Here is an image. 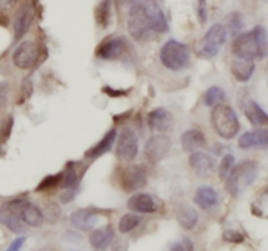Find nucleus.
Wrapping results in <instances>:
<instances>
[{
    "label": "nucleus",
    "mask_w": 268,
    "mask_h": 251,
    "mask_svg": "<svg viewBox=\"0 0 268 251\" xmlns=\"http://www.w3.org/2000/svg\"><path fill=\"white\" fill-rule=\"evenodd\" d=\"M161 63L172 71H180L190 63V48L184 44L170 40L161 48Z\"/></svg>",
    "instance_id": "5"
},
{
    "label": "nucleus",
    "mask_w": 268,
    "mask_h": 251,
    "mask_svg": "<svg viewBox=\"0 0 268 251\" xmlns=\"http://www.w3.org/2000/svg\"><path fill=\"white\" fill-rule=\"evenodd\" d=\"M112 240H114V229L112 226H105L92 232L89 237V244L94 250L105 251L106 248H109Z\"/></svg>",
    "instance_id": "21"
},
{
    "label": "nucleus",
    "mask_w": 268,
    "mask_h": 251,
    "mask_svg": "<svg viewBox=\"0 0 268 251\" xmlns=\"http://www.w3.org/2000/svg\"><path fill=\"white\" fill-rule=\"evenodd\" d=\"M24 242H25V237L16 238V240L10 244V248H8L6 251H20L21 248H22V244H24Z\"/></svg>",
    "instance_id": "42"
},
{
    "label": "nucleus",
    "mask_w": 268,
    "mask_h": 251,
    "mask_svg": "<svg viewBox=\"0 0 268 251\" xmlns=\"http://www.w3.org/2000/svg\"><path fill=\"white\" fill-rule=\"evenodd\" d=\"M238 146L241 150L266 148V146H268V130H252V131L244 132L238 139Z\"/></svg>",
    "instance_id": "14"
},
{
    "label": "nucleus",
    "mask_w": 268,
    "mask_h": 251,
    "mask_svg": "<svg viewBox=\"0 0 268 251\" xmlns=\"http://www.w3.org/2000/svg\"><path fill=\"white\" fill-rule=\"evenodd\" d=\"M170 251H194L192 242L190 241V238L184 237L182 242H176L172 246Z\"/></svg>",
    "instance_id": "36"
},
{
    "label": "nucleus",
    "mask_w": 268,
    "mask_h": 251,
    "mask_svg": "<svg viewBox=\"0 0 268 251\" xmlns=\"http://www.w3.org/2000/svg\"><path fill=\"white\" fill-rule=\"evenodd\" d=\"M218 200V192L210 186H202L195 191L194 195V202L196 204L198 207L202 210H207L214 208Z\"/></svg>",
    "instance_id": "22"
},
{
    "label": "nucleus",
    "mask_w": 268,
    "mask_h": 251,
    "mask_svg": "<svg viewBox=\"0 0 268 251\" xmlns=\"http://www.w3.org/2000/svg\"><path fill=\"white\" fill-rule=\"evenodd\" d=\"M232 74L238 82H248L252 78V74H254L255 64L252 60L248 59H241L237 58L232 62Z\"/></svg>",
    "instance_id": "24"
},
{
    "label": "nucleus",
    "mask_w": 268,
    "mask_h": 251,
    "mask_svg": "<svg viewBox=\"0 0 268 251\" xmlns=\"http://www.w3.org/2000/svg\"><path fill=\"white\" fill-rule=\"evenodd\" d=\"M20 216L22 222L29 225V226L38 228L41 226L42 222H44V214L40 210V208L37 206H34V204L29 203V202H26L24 204V207L21 208Z\"/></svg>",
    "instance_id": "25"
},
{
    "label": "nucleus",
    "mask_w": 268,
    "mask_h": 251,
    "mask_svg": "<svg viewBox=\"0 0 268 251\" xmlns=\"http://www.w3.org/2000/svg\"><path fill=\"white\" fill-rule=\"evenodd\" d=\"M8 94H10V85L7 82H0V112L7 106Z\"/></svg>",
    "instance_id": "37"
},
{
    "label": "nucleus",
    "mask_w": 268,
    "mask_h": 251,
    "mask_svg": "<svg viewBox=\"0 0 268 251\" xmlns=\"http://www.w3.org/2000/svg\"><path fill=\"white\" fill-rule=\"evenodd\" d=\"M139 2L140 0H120V3H122L123 6H130V7L134 6V4L139 3Z\"/></svg>",
    "instance_id": "44"
},
{
    "label": "nucleus",
    "mask_w": 268,
    "mask_h": 251,
    "mask_svg": "<svg viewBox=\"0 0 268 251\" xmlns=\"http://www.w3.org/2000/svg\"><path fill=\"white\" fill-rule=\"evenodd\" d=\"M232 51L237 58L263 59L268 55V34L264 28L256 26L248 33L238 34L236 37Z\"/></svg>",
    "instance_id": "1"
},
{
    "label": "nucleus",
    "mask_w": 268,
    "mask_h": 251,
    "mask_svg": "<svg viewBox=\"0 0 268 251\" xmlns=\"http://www.w3.org/2000/svg\"><path fill=\"white\" fill-rule=\"evenodd\" d=\"M17 3V0H0V10H8Z\"/></svg>",
    "instance_id": "43"
},
{
    "label": "nucleus",
    "mask_w": 268,
    "mask_h": 251,
    "mask_svg": "<svg viewBox=\"0 0 268 251\" xmlns=\"http://www.w3.org/2000/svg\"><path fill=\"white\" fill-rule=\"evenodd\" d=\"M148 126L154 132H166V131L172 130L173 116L164 108L154 109L148 116Z\"/></svg>",
    "instance_id": "16"
},
{
    "label": "nucleus",
    "mask_w": 268,
    "mask_h": 251,
    "mask_svg": "<svg viewBox=\"0 0 268 251\" xmlns=\"http://www.w3.org/2000/svg\"><path fill=\"white\" fill-rule=\"evenodd\" d=\"M26 200L24 199H14L8 202L0 208V224L7 226L14 233H22L25 232L24 222L21 220V208L24 207Z\"/></svg>",
    "instance_id": "7"
},
{
    "label": "nucleus",
    "mask_w": 268,
    "mask_h": 251,
    "mask_svg": "<svg viewBox=\"0 0 268 251\" xmlns=\"http://www.w3.org/2000/svg\"><path fill=\"white\" fill-rule=\"evenodd\" d=\"M172 148V140L166 135H153L146 140L144 154L152 162H158L168 156Z\"/></svg>",
    "instance_id": "8"
},
{
    "label": "nucleus",
    "mask_w": 268,
    "mask_h": 251,
    "mask_svg": "<svg viewBox=\"0 0 268 251\" xmlns=\"http://www.w3.org/2000/svg\"><path fill=\"white\" fill-rule=\"evenodd\" d=\"M210 123L216 134L222 139H233L240 131V122L234 110L222 104L214 108L210 114Z\"/></svg>",
    "instance_id": "3"
},
{
    "label": "nucleus",
    "mask_w": 268,
    "mask_h": 251,
    "mask_svg": "<svg viewBox=\"0 0 268 251\" xmlns=\"http://www.w3.org/2000/svg\"><path fill=\"white\" fill-rule=\"evenodd\" d=\"M198 14L202 22L206 21L207 18V6H206V0H198Z\"/></svg>",
    "instance_id": "40"
},
{
    "label": "nucleus",
    "mask_w": 268,
    "mask_h": 251,
    "mask_svg": "<svg viewBox=\"0 0 268 251\" xmlns=\"http://www.w3.org/2000/svg\"><path fill=\"white\" fill-rule=\"evenodd\" d=\"M256 173H258V166L254 161H244L238 164L237 166H233L229 176H226L225 188L233 196H237L238 194L242 192L246 187L254 182Z\"/></svg>",
    "instance_id": "4"
},
{
    "label": "nucleus",
    "mask_w": 268,
    "mask_h": 251,
    "mask_svg": "<svg viewBox=\"0 0 268 251\" xmlns=\"http://www.w3.org/2000/svg\"><path fill=\"white\" fill-rule=\"evenodd\" d=\"M102 92L106 93L109 97H123V96H126L128 93L127 90H118V89H112L110 86H105L102 89Z\"/></svg>",
    "instance_id": "41"
},
{
    "label": "nucleus",
    "mask_w": 268,
    "mask_h": 251,
    "mask_svg": "<svg viewBox=\"0 0 268 251\" xmlns=\"http://www.w3.org/2000/svg\"><path fill=\"white\" fill-rule=\"evenodd\" d=\"M190 166L199 176H208L216 170V161L214 157L203 152H192L190 156Z\"/></svg>",
    "instance_id": "13"
},
{
    "label": "nucleus",
    "mask_w": 268,
    "mask_h": 251,
    "mask_svg": "<svg viewBox=\"0 0 268 251\" xmlns=\"http://www.w3.org/2000/svg\"><path fill=\"white\" fill-rule=\"evenodd\" d=\"M116 128L109 130V131L105 134V136H104L96 146H93L92 148H89V150L85 152V157H88V158H98V157H101L102 154L108 153L110 150H112V144L116 142Z\"/></svg>",
    "instance_id": "23"
},
{
    "label": "nucleus",
    "mask_w": 268,
    "mask_h": 251,
    "mask_svg": "<svg viewBox=\"0 0 268 251\" xmlns=\"http://www.w3.org/2000/svg\"><path fill=\"white\" fill-rule=\"evenodd\" d=\"M146 184V172L142 165H130L124 168L120 176V186L126 192L140 190Z\"/></svg>",
    "instance_id": "9"
},
{
    "label": "nucleus",
    "mask_w": 268,
    "mask_h": 251,
    "mask_svg": "<svg viewBox=\"0 0 268 251\" xmlns=\"http://www.w3.org/2000/svg\"><path fill=\"white\" fill-rule=\"evenodd\" d=\"M127 28H128V33L135 41L148 42L152 40L154 30L152 29L144 4L136 3L130 7Z\"/></svg>",
    "instance_id": "2"
},
{
    "label": "nucleus",
    "mask_w": 268,
    "mask_h": 251,
    "mask_svg": "<svg viewBox=\"0 0 268 251\" xmlns=\"http://www.w3.org/2000/svg\"><path fill=\"white\" fill-rule=\"evenodd\" d=\"M233 166H234V156L233 154H225L224 158L221 160L220 166H218V176H220V180H226V176H229Z\"/></svg>",
    "instance_id": "31"
},
{
    "label": "nucleus",
    "mask_w": 268,
    "mask_h": 251,
    "mask_svg": "<svg viewBox=\"0 0 268 251\" xmlns=\"http://www.w3.org/2000/svg\"><path fill=\"white\" fill-rule=\"evenodd\" d=\"M40 58V48L34 42L25 41L17 46L14 52V63L17 68L29 70L37 63Z\"/></svg>",
    "instance_id": "11"
},
{
    "label": "nucleus",
    "mask_w": 268,
    "mask_h": 251,
    "mask_svg": "<svg viewBox=\"0 0 268 251\" xmlns=\"http://www.w3.org/2000/svg\"><path fill=\"white\" fill-rule=\"evenodd\" d=\"M224 100L225 93L220 86H210L207 92H206V94H204V102H206V105L210 106V108H214V106L220 105Z\"/></svg>",
    "instance_id": "29"
},
{
    "label": "nucleus",
    "mask_w": 268,
    "mask_h": 251,
    "mask_svg": "<svg viewBox=\"0 0 268 251\" xmlns=\"http://www.w3.org/2000/svg\"><path fill=\"white\" fill-rule=\"evenodd\" d=\"M244 116L248 119V122L254 126L268 124L267 112L254 101L246 102V105H244Z\"/></svg>",
    "instance_id": "26"
},
{
    "label": "nucleus",
    "mask_w": 268,
    "mask_h": 251,
    "mask_svg": "<svg viewBox=\"0 0 268 251\" xmlns=\"http://www.w3.org/2000/svg\"><path fill=\"white\" fill-rule=\"evenodd\" d=\"M228 21V30L232 34H238L242 29V17L238 12H233L226 17Z\"/></svg>",
    "instance_id": "34"
},
{
    "label": "nucleus",
    "mask_w": 268,
    "mask_h": 251,
    "mask_svg": "<svg viewBox=\"0 0 268 251\" xmlns=\"http://www.w3.org/2000/svg\"><path fill=\"white\" fill-rule=\"evenodd\" d=\"M124 46H126V42L123 38H110L100 44L96 51V55L101 59H106V60L116 59L123 54Z\"/></svg>",
    "instance_id": "17"
},
{
    "label": "nucleus",
    "mask_w": 268,
    "mask_h": 251,
    "mask_svg": "<svg viewBox=\"0 0 268 251\" xmlns=\"http://www.w3.org/2000/svg\"><path fill=\"white\" fill-rule=\"evenodd\" d=\"M127 207L131 210H134V212H138V214H153L157 210L154 199L150 196V194L146 192H139L132 195L130 198Z\"/></svg>",
    "instance_id": "19"
},
{
    "label": "nucleus",
    "mask_w": 268,
    "mask_h": 251,
    "mask_svg": "<svg viewBox=\"0 0 268 251\" xmlns=\"http://www.w3.org/2000/svg\"><path fill=\"white\" fill-rule=\"evenodd\" d=\"M198 214L190 206H180L176 210V220L186 230H191L198 224Z\"/></svg>",
    "instance_id": "27"
},
{
    "label": "nucleus",
    "mask_w": 268,
    "mask_h": 251,
    "mask_svg": "<svg viewBox=\"0 0 268 251\" xmlns=\"http://www.w3.org/2000/svg\"><path fill=\"white\" fill-rule=\"evenodd\" d=\"M76 194H78V186L74 187H68L66 188L60 195V202L62 203H70L71 200H74V198L76 196Z\"/></svg>",
    "instance_id": "38"
},
{
    "label": "nucleus",
    "mask_w": 268,
    "mask_h": 251,
    "mask_svg": "<svg viewBox=\"0 0 268 251\" xmlns=\"http://www.w3.org/2000/svg\"><path fill=\"white\" fill-rule=\"evenodd\" d=\"M228 37V30L224 25H212L207 30L206 36L200 41L196 55L202 59H212L218 55V50L225 44Z\"/></svg>",
    "instance_id": "6"
},
{
    "label": "nucleus",
    "mask_w": 268,
    "mask_h": 251,
    "mask_svg": "<svg viewBox=\"0 0 268 251\" xmlns=\"http://www.w3.org/2000/svg\"><path fill=\"white\" fill-rule=\"evenodd\" d=\"M139 3L144 4L146 7V14L150 21L152 29L157 33H164L168 30V21L166 17L164 14L162 10L160 8L158 4L156 3V0H140Z\"/></svg>",
    "instance_id": "12"
},
{
    "label": "nucleus",
    "mask_w": 268,
    "mask_h": 251,
    "mask_svg": "<svg viewBox=\"0 0 268 251\" xmlns=\"http://www.w3.org/2000/svg\"><path fill=\"white\" fill-rule=\"evenodd\" d=\"M48 218L50 221H55L58 220L59 214H60V210H59V207L56 206V204H50V206H48Z\"/></svg>",
    "instance_id": "39"
},
{
    "label": "nucleus",
    "mask_w": 268,
    "mask_h": 251,
    "mask_svg": "<svg viewBox=\"0 0 268 251\" xmlns=\"http://www.w3.org/2000/svg\"><path fill=\"white\" fill-rule=\"evenodd\" d=\"M33 10L29 6H24L21 7L20 10L17 12L16 17H14V40L18 41L24 37L28 33L29 28H30L32 22H33Z\"/></svg>",
    "instance_id": "18"
},
{
    "label": "nucleus",
    "mask_w": 268,
    "mask_h": 251,
    "mask_svg": "<svg viewBox=\"0 0 268 251\" xmlns=\"http://www.w3.org/2000/svg\"><path fill=\"white\" fill-rule=\"evenodd\" d=\"M140 221H142V218H140L138 214H124V216H122L120 220H119L118 225L119 232H120L122 234H127V233L134 230V229L140 224Z\"/></svg>",
    "instance_id": "30"
},
{
    "label": "nucleus",
    "mask_w": 268,
    "mask_h": 251,
    "mask_svg": "<svg viewBox=\"0 0 268 251\" xmlns=\"http://www.w3.org/2000/svg\"><path fill=\"white\" fill-rule=\"evenodd\" d=\"M222 238H224V241L230 242V244H242L244 242V236L237 230H225Z\"/></svg>",
    "instance_id": "35"
},
{
    "label": "nucleus",
    "mask_w": 268,
    "mask_h": 251,
    "mask_svg": "<svg viewBox=\"0 0 268 251\" xmlns=\"http://www.w3.org/2000/svg\"><path fill=\"white\" fill-rule=\"evenodd\" d=\"M139 150V142L132 130H123L116 142V157L122 161H132Z\"/></svg>",
    "instance_id": "10"
},
{
    "label": "nucleus",
    "mask_w": 268,
    "mask_h": 251,
    "mask_svg": "<svg viewBox=\"0 0 268 251\" xmlns=\"http://www.w3.org/2000/svg\"><path fill=\"white\" fill-rule=\"evenodd\" d=\"M40 251H56V250H55V248H41Z\"/></svg>",
    "instance_id": "45"
},
{
    "label": "nucleus",
    "mask_w": 268,
    "mask_h": 251,
    "mask_svg": "<svg viewBox=\"0 0 268 251\" xmlns=\"http://www.w3.org/2000/svg\"><path fill=\"white\" fill-rule=\"evenodd\" d=\"M96 21L101 28H106L112 17V0H102L96 8Z\"/></svg>",
    "instance_id": "28"
},
{
    "label": "nucleus",
    "mask_w": 268,
    "mask_h": 251,
    "mask_svg": "<svg viewBox=\"0 0 268 251\" xmlns=\"http://www.w3.org/2000/svg\"><path fill=\"white\" fill-rule=\"evenodd\" d=\"M98 221V214L93 210H78L70 216V222L75 229L82 232L92 230Z\"/></svg>",
    "instance_id": "15"
},
{
    "label": "nucleus",
    "mask_w": 268,
    "mask_h": 251,
    "mask_svg": "<svg viewBox=\"0 0 268 251\" xmlns=\"http://www.w3.org/2000/svg\"><path fill=\"white\" fill-rule=\"evenodd\" d=\"M180 142L182 146L186 152H198L199 150L204 148L207 142H206V136L200 130L191 128L187 130L180 136Z\"/></svg>",
    "instance_id": "20"
},
{
    "label": "nucleus",
    "mask_w": 268,
    "mask_h": 251,
    "mask_svg": "<svg viewBox=\"0 0 268 251\" xmlns=\"http://www.w3.org/2000/svg\"><path fill=\"white\" fill-rule=\"evenodd\" d=\"M60 178H62V173L55 174V176H48L46 178L42 180V182L37 186L36 191H48V190H52L56 186H60Z\"/></svg>",
    "instance_id": "33"
},
{
    "label": "nucleus",
    "mask_w": 268,
    "mask_h": 251,
    "mask_svg": "<svg viewBox=\"0 0 268 251\" xmlns=\"http://www.w3.org/2000/svg\"><path fill=\"white\" fill-rule=\"evenodd\" d=\"M78 184V173L74 168H66V170L62 173L60 178V186L63 188H68V187H74Z\"/></svg>",
    "instance_id": "32"
}]
</instances>
